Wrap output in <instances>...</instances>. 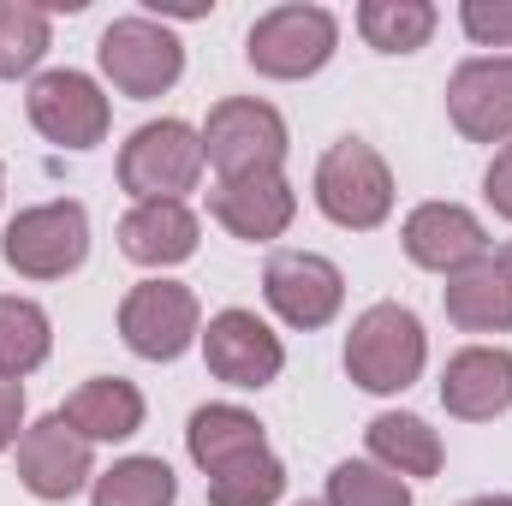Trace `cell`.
Segmentation results:
<instances>
[{"label":"cell","instance_id":"obj_26","mask_svg":"<svg viewBox=\"0 0 512 506\" xmlns=\"http://www.w3.org/2000/svg\"><path fill=\"white\" fill-rule=\"evenodd\" d=\"M328 506H411V483L393 477L387 465L346 459L328 471Z\"/></svg>","mask_w":512,"mask_h":506},{"label":"cell","instance_id":"obj_30","mask_svg":"<svg viewBox=\"0 0 512 506\" xmlns=\"http://www.w3.org/2000/svg\"><path fill=\"white\" fill-rule=\"evenodd\" d=\"M18 429H24V387L18 381H0V453L18 441Z\"/></svg>","mask_w":512,"mask_h":506},{"label":"cell","instance_id":"obj_20","mask_svg":"<svg viewBox=\"0 0 512 506\" xmlns=\"http://www.w3.org/2000/svg\"><path fill=\"white\" fill-rule=\"evenodd\" d=\"M60 417H66L84 441H131V435L143 429V393L120 376H96L60 405Z\"/></svg>","mask_w":512,"mask_h":506},{"label":"cell","instance_id":"obj_18","mask_svg":"<svg viewBox=\"0 0 512 506\" xmlns=\"http://www.w3.org/2000/svg\"><path fill=\"white\" fill-rule=\"evenodd\" d=\"M185 447H191L203 477H221V471L245 465L256 453H268V435L245 405H197L191 423H185Z\"/></svg>","mask_w":512,"mask_h":506},{"label":"cell","instance_id":"obj_12","mask_svg":"<svg viewBox=\"0 0 512 506\" xmlns=\"http://www.w3.org/2000/svg\"><path fill=\"white\" fill-rule=\"evenodd\" d=\"M203 358H209V376L227 381V387H268L286 370L280 334L256 310H221V316H209Z\"/></svg>","mask_w":512,"mask_h":506},{"label":"cell","instance_id":"obj_22","mask_svg":"<svg viewBox=\"0 0 512 506\" xmlns=\"http://www.w3.org/2000/svg\"><path fill=\"white\" fill-rule=\"evenodd\" d=\"M54 352V328L48 310L30 298H0V381H18L30 370H42Z\"/></svg>","mask_w":512,"mask_h":506},{"label":"cell","instance_id":"obj_1","mask_svg":"<svg viewBox=\"0 0 512 506\" xmlns=\"http://www.w3.org/2000/svg\"><path fill=\"white\" fill-rule=\"evenodd\" d=\"M429 364V334L405 304H370L346 334V376L364 393H405Z\"/></svg>","mask_w":512,"mask_h":506},{"label":"cell","instance_id":"obj_8","mask_svg":"<svg viewBox=\"0 0 512 506\" xmlns=\"http://www.w3.org/2000/svg\"><path fill=\"white\" fill-rule=\"evenodd\" d=\"M197 322H203L197 292L179 286V280H143V286H131L126 304H120V340L137 358H149V364L185 358L191 340H197Z\"/></svg>","mask_w":512,"mask_h":506},{"label":"cell","instance_id":"obj_33","mask_svg":"<svg viewBox=\"0 0 512 506\" xmlns=\"http://www.w3.org/2000/svg\"><path fill=\"white\" fill-rule=\"evenodd\" d=\"M0 191H6V173H0Z\"/></svg>","mask_w":512,"mask_h":506},{"label":"cell","instance_id":"obj_4","mask_svg":"<svg viewBox=\"0 0 512 506\" xmlns=\"http://www.w3.org/2000/svg\"><path fill=\"white\" fill-rule=\"evenodd\" d=\"M203 179V131L185 120H149L120 149V185L137 203H179Z\"/></svg>","mask_w":512,"mask_h":506},{"label":"cell","instance_id":"obj_21","mask_svg":"<svg viewBox=\"0 0 512 506\" xmlns=\"http://www.w3.org/2000/svg\"><path fill=\"white\" fill-rule=\"evenodd\" d=\"M364 441H370L376 465H387L393 477H435L441 471V435L411 411H382L364 429Z\"/></svg>","mask_w":512,"mask_h":506},{"label":"cell","instance_id":"obj_23","mask_svg":"<svg viewBox=\"0 0 512 506\" xmlns=\"http://www.w3.org/2000/svg\"><path fill=\"white\" fill-rule=\"evenodd\" d=\"M358 30L376 54H417L435 36V6L429 0H364Z\"/></svg>","mask_w":512,"mask_h":506},{"label":"cell","instance_id":"obj_25","mask_svg":"<svg viewBox=\"0 0 512 506\" xmlns=\"http://www.w3.org/2000/svg\"><path fill=\"white\" fill-rule=\"evenodd\" d=\"M42 54H48V12L30 0H0V78L36 72Z\"/></svg>","mask_w":512,"mask_h":506},{"label":"cell","instance_id":"obj_6","mask_svg":"<svg viewBox=\"0 0 512 506\" xmlns=\"http://www.w3.org/2000/svg\"><path fill=\"white\" fill-rule=\"evenodd\" d=\"M96 60L108 72V84L131 96V102H149V96H167L185 72V48L167 24L155 18H114L96 42Z\"/></svg>","mask_w":512,"mask_h":506},{"label":"cell","instance_id":"obj_24","mask_svg":"<svg viewBox=\"0 0 512 506\" xmlns=\"http://www.w3.org/2000/svg\"><path fill=\"white\" fill-rule=\"evenodd\" d=\"M179 501V477L167 459H120L114 471H102L90 483V506H173Z\"/></svg>","mask_w":512,"mask_h":506},{"label":"cell","instance_id":"obj_17","mask_svg":"<svg viewBox=\"0 0 512 506\" xmlns=\"http://www.w3.org/2000/svg\"><path fill=\"white\" fill-rule=\"evenodd\" d=\"M441 304H447V322L465 328V334H507L512 328V268L501 256H483V262L447 274Z\"/></svg>","mask_w":512,"mask_h":506},{"label":"cell","instance_id":"obj_13","mask_svg":"<svg viewBox=\"0 0 512 506\" xmlns=\"http://www.w3.org/2000/svg\"><path fill=\"white\" fill-rule=\"evenodd\" d=\"M209 215H215L233 239H245V245H268V239H280V233L292 227L298 197H292V185H286L280 167H274V173H239V179H215V191H209Z\"/></svg>","mask_w":512,"mask_h":506},{"label":"cell","instance_id":"obj_5","mask_svg":"<svg viewBox=\"0 0 512 506\" xmlns=\"http://www.w3.org/2000/svg\"><path fill=\"white\" fill-rule=\"evenodd\" d=\"M0 256H6V268L24 274V280H66V274L84 268V256H90V215H84V203L60 197V203L24 209V215L6 227Z\"/></svg>","mask_w":512,"mask_h":506},{"label":"cell","instance_id":"obj_32","mask_svg":"<svg viewBox=\"0 0 512 506\" xmlns=\"http://www.w3.org/2000/svg\"><path fill=\"white\" fill-rule=\"evenodd\" d=\"M501 262H507V268H512V245H507V251H501Z\"/></svg>","mask_w":512,"mask_h":506},{"label":"cell","instance_id":"obj_3","mask_svg":"<svg viewBox=\"0 0 512 506\" xmlns=\"http://www.w3.org/2000/svg\"><path fill=\"white\" fill-rule=\"evenodd\" d=\"M334 48H340L334 12L328 6H304V0L262 12L251 24V36H245V60H251L262 78H280V84L322 72L334 60Z\"/></svg>","mask_w":512,"mask_h":506},{"label":"cell","instance_id":"obj_28","mask_svg":"<svg viewBox=\"0 0 512 506\" xmlns=\"http://www.w3.org/2000/svg\"><path fill=\"white\" fill-rule=\"evenodd\" d=\"M459 24H465L471 42L507 48L512 42V0H465V6H459Z\"/></svg>","mask_w":512,"mask_h":506},{"label":"cell","instance_id":"obj_16","mask_svg":"<svg viewBox=\"0 0 512 506\" xmlns=\"http://www.w3.org/2000/svg\"><path fill=\"white\" fill-rule=\"evenodd\" d=\"M441 405L459 423H495L512 411V352L507 346H465L441 370Z\"/></svg>","mask_w":512,"mask_h":506},{"label":"cell","instance_id":"obj_10","mask_svg":"<svg viewBox=\"0 0 512 506\" xmlns=\"http://www.w3.org/2000/svg\"><path fill=\"white\" fill-rule=\"evenodd\" d=\"M18 483L36 495V501H72L84 483H96V465H90V441L60 417H36L24 435H18Z\"/></svg>","mask_w":512,"mask_h":506},{"label":"cell","instance_id":"obj_7","mask_svg":"<svg viewBox=\"0 0 512 506\" xmlns=\"http://www.w3.org/2000/svg\"><path fill=\"white\" fill-rule=\"evenodd\" d=\"M203 161L221 173V179H239V173H274L286 161V120L256 102V96H227L209 108V126H203Z\"/></svg>","mask_w":512,"mask_h":506},{"label":"cell","instance_id":"obj_29","mask_svg":"<svg viewBox=\"0 0 512 506\" xmlns=\"http://www.w3.org/2000/svg\"><path fill=\"white\" fill-rule=\"evenodd\" d=\"M483 197H489V209L512 221V143L495 149V161H489V173H483Z\"/></svg>","mask_w":512,"mask_h":506},{"label":"cell","instance_id":"obj_27","mask_svg":"<svg viewBox=\"0 0 512 506\" xmlns=\"http://www.w3.org/2000/svg\"><path fill=\"white\" fill-rule=\"evenodd\" d=\"M286 489V465L274 453H256L245 465L209 477V506H274Z\"/></svg>","mask_w":512,"mask_h":506},{"label":"cell","instance_id":"obj_15","mask_svg":"<svg viewBox=\"0 0 512 506\" xmlns=\"http://www.w3.org/2000/svg\"><path fill=\"white\" fill-rule=\"evenodd\" d=\"M399 239H405V256L417 268H429V274H459V268H471V262L489 256L483 221L471 209H459V203H417L405 215Z\"/></svg>","mask_w":512,"mask_h":506},{"label":"cell","instance_id":"obj_11","mask_svg":"<svg viewBox=\"0 0 512 506\" xmlns=\"http://www.w3.org/2000/svg\"><path fill=\"white\" fill-rule=\"evenodd\" d=\"M24 108H30V126L60 149H96L108 137V96L96 90V78H84L72 66L42 72L24 96Z\"/></svg>","mask_w":512,"mask_h":506},{"label":"cell","instance_id":"obj_14","mask_svg":"<svg viewBox=\"0 0 512 506\" xmlns=\"http://www.w3.org/2000/svg\"><path fill=\"white\" fill-rule=\"evenodd\" d=\"M447 114L471 143H512V54L465 60L447 78Z\"/></svg>","mask_w":512,"mask_h":506},{"label":"cell","instance_id":"obj_31","mask_svg":"<svg viewBox=\"0 0 512 506\" xmlns=\"http://www.w3.org/2000/svg\"><path fill=\"white\" fill-rule=\"evenodd\" d=\"M465 506H512V495H477V501H465Z\"/></svg>","mask_w":512,"mask_h":506},{"label":"cell","instance_id":"obj_34","mask_svg":"<svg viewBox=\"0 0 512 506\" xmlns=\"http://www.w3.org/2000/svg\"><path fill=\"white\" fill-rule=\"evenodd\" d=\"M304 506H310V501H304Z\"/></svg>","mask_w":512,"mask_h":506},{"label":"cell","instance_id":"obj_2","mask_svg":"<svg viewBox=\"0 0 512 506\" xmlns=\"http://www.w3.org/2000/svg\"><path fill=\"white\" fill-rule=\"evenodd\" d=\"M316 209L346 233H376L393 215V173L376 155V143L364 137L328 143V155L316 161Z\"/></svg>","mask_w":512,"mask_h":506},{"label":"cell","instance_id":"obj_9","mask_svg":"<svg viewBox=\"0 0 512 506\" xmlns=\"http://www.w3.org/2000/svg\"><path fill=\"white\" fill-rule=\"evenodd\" d=\"M262 298L286 328H328L346 304V274L316 251H274L262 268Z\"/></svg>","mask_w":512,"mask_h":506},{"label":"cell","instance_id":"obj_19","mask_svg":"<svg viewBox=\"0 0 512 506\" xmlns=\"http://www.w3.org/2000/svg\"><path fill=\"white\" fill-rule=\"evenodd\" d=\"M120 251L137 268H173L197 256V215L185 203H137L120 221Z\"/></svg>","mask_w":512,"mask_h":506}]
</instances>
